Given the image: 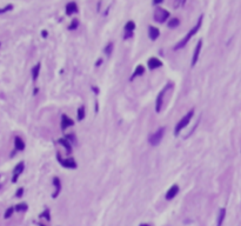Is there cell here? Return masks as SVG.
<instances>
[{"label":"cell","instance_id":"cell-11","mask_svg":"<svg viewBox=\"0 0 241 226\" xmlns=\"http://www.w3.org/2000/svg\"><path fill=\"white\" fill-rule=\"evenodd\" d=\"M147 65H148V68H149V70H155V68H159V67L162 66V61H161L159 58L152 57V58L148 59Z\"/></svg>","mask_w":241,"mask_h":226},{"label":"cell","instance_id":"cell-14","mask_svg":"<svg viewBox=\"0 0 241 226\" xmlns=\"http://www.w3.org/2000/svg\"><path fill=\"white\" fill-rule=\"evenodd\" d=\"M65 12H66L67 15H73L74 13H77L78 12V5H77V2L69 1L66 5V7H65Z\"/></svg>","mask_w":241,"mask_h":226},{"label":"cell","instance_id":"cell-20","mask_svg":"<svg viewBox=\"0 0 241 226\" xmlns=\"http://www.w3.org/2000/svg\"><path fill=\"white\" fill-rule=\"evenodd\" d=\"M59 141V144L62 145V146L66 148V151L68 153H72V145H71V143L66 139V138H60V139L58 140Z\"/></svg>","mask_w":241,"mask_h":226},{"label":"cell","instance_id":"cell-28","mask_svg":"<svg viewBox=\"0 0 241 226\" xmlns=\"http://www.w3.org/2000/svg\"><path fill=\"white\" fill-rule=\"evenodd\" d=\"M11 10H13V5H12V4H10V5H7V6H5V7H4V8H0V14L6 13V12H8V11H11Z\"/></svg>","mask_w":241,"mask_h":226},{"label":"cell","instance_id":"cell-21","mask_svg":"<svg viewBox=\"0 0 241 226\" xmlns=\"http://www.w3.org/2000/svg\"><path fill=\"white\" fill-rule=\"evenodd\" d=\"M179 24H180V20L178 19V18H171L167 21L168 28H175V27L179 26Z\"/></svg>","mask_w":241,"mask_h":226},{"label":"cell","instance_id":"cell-15","mask_svg":"<svg viewBox=\"0 0 241 226\" xmlns=\"http://www.w3.org/2000/svg\"><path fill=\"white\" fill-rule=\"evenodd\" d=\"M159 35H160V31H159V28H156L155 26L148 27V37H149V39L155 41V40L159 38Z\"/></svg>","mask_w":241,"mask_h":226},{"label":"cell","instance_id":"cell-30","mask_svg":"<svg viewBox=\"0 0 241 226\" xmlns=\"http://www.w3.org/2000/svg\"><path fill=\"white\" fill-rule=\"evenodd\" d=\"M22 194H24V188H22V187H19L18 191H17V193H15V196H17L18 198H20Z\"/></svg>","mask_w":241,"mask_h":226},{"label":"cell","instance_id":"cell-26","mask_svg":"<svg viewBox=\"0 0 241 226\" xmlns=\"http://www.w3.org/2000/svg\"><path fill=\"white\" fill-rule=\"evenodd\" d=\"M186 1H187V0H174L173 7H174L175 10H178V8H180V7L184 6V5L186 4Z\"/></svg>","mask_w":241,"mask_h":226},{"label":"cell","instance_id":"cell-9","mask_svg":"<svg viewBox=\"0 0 241 226\" xmlns=\"http://www.w3.org/2000/svg\"><path fill=\"white\" fill-rule=\"evenodd\" d=\"M73 125H74V120L71 119L67 114H62V115H61L60 126H61V130H62V131H66L68 127L73 126Z\"/></svg>","mask_w":241,"mask_h":226},{"label":"cell","instance_id":"cell-16","mask_svg":"<svg viewBox=\"0 0 241 226\" xmlns=\"http://www.w3.org/2000/svg\"><path fill=\"white\" fill-rule=\"evenodd\" d=\"M144 73H145V66H144V65H141V64L140 65H136L133 74H132V77H131V80H134L135 78H138L139 75H142Z\"/></svg>","mask_w":241,"mask_h":226},{"label":"cell","instance_id":"cell-19","mask_svg":"<svg viewBox=\"0 0 241 226\" xmlns=\"http://www.w3.org/2000/svg\"><path fill=\"white\" fill-rule=\"evenodd\" d=\"M40 68H41L40 63H38L37 65H34L33 68H32V79H33V81H37V79H38L39 73H40Z\"/></svg>","mask_w":241,"mask_h":226},{"label":"cell","instance_id":"cell-35","mask_svg":"<svg viewBox=\"0 0 241 226\" xmlns=\"http://www.w3.org/2000/svg\"><path fill=\"white\" fill-rule=\"evenodd\" d=\"M40 226H45V225H40Z\"/></svg>","mask_w":241,"mask_h":226},{"label":"cell","instance_id":"cell-5","mask_svg":"<svg viewBox=\"0 0 241 226\" xmlns=\"http://www.w3.org/2000/svg\"><path fill=\"white\" fill-rule=\"evenodd\" d=\"M171 87V85H166V86L164 87L162 90H161L159 94H158V97H156V100H155V112L156 113H160L161 110H162V105H164V99H165V95H166V92L168 91V88Z\"/></svg>","mask_w":241,"mask_h":226},{"label":"cell","instance_id":"cell-13","mask_svg":"<svg viewBox=\"0 0 241 226\" xmlns=\"http://www.w3.org/2000/svg\"><path fill=\"white\" fill-rule=\"evenodd\" d=\"M53 185H54V187H55V191L53 192V194H52V198H57L59 194H60V192H61V180H60V178L59 177H54L53 178Z\"/></svg>","mask_w":241,"mask_h":226},{"label":"cell","instance_id":"cell-7","mask_svg":"<svg viewBox=\"0 0 241 226\" xmlns=\"http://www.w3.org/2000/svg\"><path fill=\"white\" fill-rule=\"evenodd\" d=\"M201 48H202V39L198 41V44H196V46L194 48V52H193V55H192V61H191V66L192 67H194L196 65V63H198V60H199Z\"/></svg>","mask_w":241,"mask_h":226},{"label":"cell","instance_id":"cell-1","mask_svg":"<svg viewBox=\"0 0 241 226\" xmlns=\"http://www.w3.org/2000/svg\"><path fill=\"white\" fill-rule=\"evenodd\" d=\"M202 19H203V17L202 15H200V18H199V20H198V22H196V25H195L189 32H188L182 39L176 44L174 46V50H180V48H182V47H185L186 45H187V42L189 41V40L192 39V37L193 35H195V34L198 33V31L200 30V27H201V24H202Z\"/></svg>","mask_w":241,"mask_h":226},{"label":"cell","instance_id":"cell-27","mask_svg":"<svg viewBox=\"0 0 241 226\" xmlns=\"http://www.w3.org/2000/svg\"><path fill=\"white\" fill-rule=\"evenodd\" d=\"M26 210H27V204H25V203L18 204V205L15 206V211H18V212H20V211H26Z\"/></svg>","mask_w":241,"mask_h":226},{"label":"cell","instance_id":"cell-8","mask_svg":"<svg viewBox=\"0 0 241 226\" xmlns=\"http://www.w3.org/2000/svg\"><path fill=\"white\" fill-rule=\"evenodd\" d=\"M135 30V22L133 20H129L125 25V34H124V39H129L131 37H133V32Z\"/></svg>","mask_w":241,"mask_h":226},{"label":"cell","instance_id":"cell-31","mask_svg":"<svg viewBox=\"0 0 241 226\" xmlns=\"http://www.w3.org/2000/svg\"><path fill=\"white\" fill-rule=\"evenodd\" d=\"M164 0H153V4L154 5H158V4H161Z\"/></svg>","mask_w":241,"mask_h":226},{"label":"cell","instance_id":"cell-3","mask_svg":"<svg viewBox=\"0 0 241 226\" xmlns=\"http://www.w3.org/2000/svg\"><path fill=\"white\" fill-rule=\"evenodd\" d=\"M169 15H171V14H169V12H168L167 10H165V8H162V7H158V8L154 11L153 18L156 22L164 24V22H166V21L169 19Z\"/></svg>","mask_w":241,"mask_h":226},{"label":"cell","instance_id":"cell-34","mask_svg":"<svg viewBox=\"0 0 241 226\" xmlns=\"http://www.w3.org/2000/svg\"><path fill=\"white\" fill-rule=\"evenodd\" d=\"M139 226H151V225H148V224H140Z\"/></svg>","mask_w":241,"mask_h":226},{"label":"cell","instance_id":"cell-10","mask_svg":"<svg viewBox=\"0 0 241 226\" xmlns=\"http://www.w3.org/2000/svg\"><path fill=\"white\" fill-rule=\"evenodd\" d=\"M179 185H176V184H174V185H172V186L168 188V191L166 192V199L167 200H172L174 199L175 197H176V194L179 193Z\"/></svg>","mask_w":241,"mask_h":226},{"label":"cell","instance_id":"cell-4","mask_svg":"<svg viewBox=\"0 0 241 226\" xmlns=\"http://www.w3.org/2000/svg\"><path fill=\"white\" fill-rule=\"evenodd\" d=\"M165 130H166L165 127H160V128H158V130L149 137L148 141H149V144H151L152 146H156V145L160 144V141L162 140L164 135H165Z\"/></svg>","mask_w":241,"mask_h":226},{"label":"cell","instance_id":"cell-22","mask_svg":"<svg viewBox=\"0 0 241 226\" xmlns=\"http://www.w3.org/2000/svg\"><path fill=\"white\" fill-rule=\"evenodd\" d=\"M85 106L84 105H81L79 108H78V113H77V119L79 120V121H81V120H84V118H85Z\"/></svg>","mask_w":241,"mask_h":226},{"label":"cell","instance_id":"cell-2","mask_svg":"<svg viewBox=\"0 0 241 226\" xmlns=\"http://www.w3.org/2000/svg\"><path fill=\"white\" fill-rule=\"evenodd\" d=\"M193 115H194V110H191V111H188L180 120H179V123L175 125V128H174V135H178L179 133L185 128V127L187 126L188 124L191 123V120L193 118Z\"/></svg>","mask_w":241,"mask_h":226},{"label":"cell","instance_id":"cell-18","mask_svg":"<svg viewBox=\"0 0 241 226\" xmlns=\"http://www.w3.org/2000/svg\"><path fill=\"white\" fill-rule=\"evenodd\" d=\"M225 218H226V208H225V207H222V208H220V211H219L216 226H222L223 221H225Z\"/></svg>","mask_w":241,"mask_h":226},{"label":"cell","instance_id":"cell-33","mask_svg":"<svg viewBox=\"0 0 241 226\" xmlns=\"http://www.w3.org/2000/svg\"><path fill=\"white\" fill-rule=\"evenodd\" d=\"M41 34H42V37H44V38H46L47 37V31H42V32H41Z\"/></svg>","mask_w":241,"mask_h":226},{"label":"cell","instance_id":"cell-24","mask_svg":"<svg viewBox=\"0 0 241 226\" xmlns=\"http://www.w3.org/2000/svg\"><path fill=\"white\" fill-rule=\"evenodd\" d=\"M79 26V20L78 19H73L71 21V24H69V26H68V30L69 31H73V30H77Z\"/></svg>","mask_w":241,"mask_h":226},{"label":"cell","instance_id":"cell-25","mask_svg":"<svg viewBox=\"0 0 241 226\" xmlns=\"http://www.w3.org/2000/svg\"><path fill=\"white\" fill-rule=\"evenodd\" d=\"M14 211H15V208H14L13 206L8 207V208L6 210V212H5V214H4V218H5V219H8V218H11Z\"/></svg>","mask_w":241,"mask_h":226},{"label":"cell","instance_id":"cell-23","mask_svg":"<svg viewBox=\"0 0 241 226\" xmlns=\"http://www.w3.org/2000/svg\"><path fill=\"white\" fill-rule=\"evenodd\" d=\"M104 52L106 53V55H111L112 54V52H113V42H108L107 45H106V47L104 48Z\"/></svg>","mask_w":241,"mask_h":226},{"label":"cell","instance_id":"cell-12","mask_svg":"<svg viewBox=\"0 0 241 226\" xmlns=\"http://www.w3.org/2000/svg\"><path fill=\"white\" fill-rule=\"evenodd\" d=\"M24 168H25V164H24V161H20V163H19L17 166L14 167V170H13V178H12V181H13V183H15V181L18 180V177H19L21 173H22Z\"/></svg>","mask_w":241,"mask_h":226},{"label":"cell","instance_id":"cell-17","mask_svg":"<svg viewBox=\"0 0 241 226\" xmlns=\"http://www.w3.org/2000/svg\"><path fill=\"white\" fill-rule=\"evenodd\" d=\"M14 146L17 151H24L25 150V141L21 139L20 137H15L14 138Z\"/></svg>","mask_w":241,"mask_h":226},{"label":"cell","instance_id":"cell-29","mask_svg":"<svg viewBox=\"0 0 241 226\" xmlns=\"http://www.w3.org/2000/svg\"><path fill=\"white\" fill-rule=\"evenodd\" d=\"M41 218H46L47 220H51V217H49V210L48 208H46L44 212H42V214L40 216Z\"/></svg>","mask_w":241,"mask_h":226},{"label":"cell","instance_id":"cell-32","mask_svg":"<svg viewBox=\"0 0 241 226\" xmlns=\"http://www.w3.org/2000/svg\"><path fill=\"white\" fill-rule=\"evenodd\" d=\"M101 63H102V58H100V59H99V60H98V61H97V64H95V66L98 67V66H99V65H100V64H101Z\"/></svg>","mask_w":241,"mask_h":226},{"label":"cell","instance_id":"cell-36","mask_svg":"<svg viewBox=\"0 0 241 226\" xmlns=\"http://www.w3.org/2000/svg\"><path fill=\"white\" fill-rule=\"evenodd\" d=\"M0 46H1V44H0Z\"/></svg>","mask_w":241,"mask_h":226},{"label":"cell","instance_id":"cell-6","mask_svg":"<svg viewBox=\"0 0 241 226\" xmlns=\"http://www.w3.org/2000/svg\"><path fill=\"white\" fill-rule=\"evenodd\" d=\"M57 159H58V161H59V164H60L61 166L65 167V168H77V166H78L77 161L73 158H66V159H64L61 157L60 153H57Z\"/></svg>","mask_w":241,"mask_h":226}]
</instances>
